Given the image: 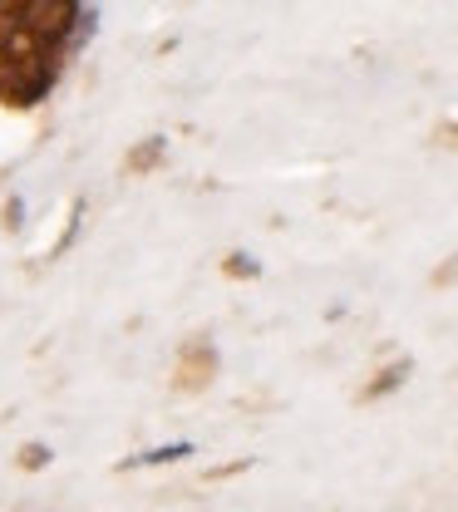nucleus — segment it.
<instances>
[{
    "instance_id": "obj_1",
    "label": "nucleus",
    "mask_w": 458,
    "mask_h": 512,
    "mask_svg": "<svg viewBox=\"0 0 458 512\" xmlns=\"http://www.w3.org/2000/svg\"><path fill=\"white\" fill-rule=\"evenodd\" d=\"M183 453H193V444H168V448H148V453H138L129 468H143V463H178Z\"/></svg>"
}]
</instances>
